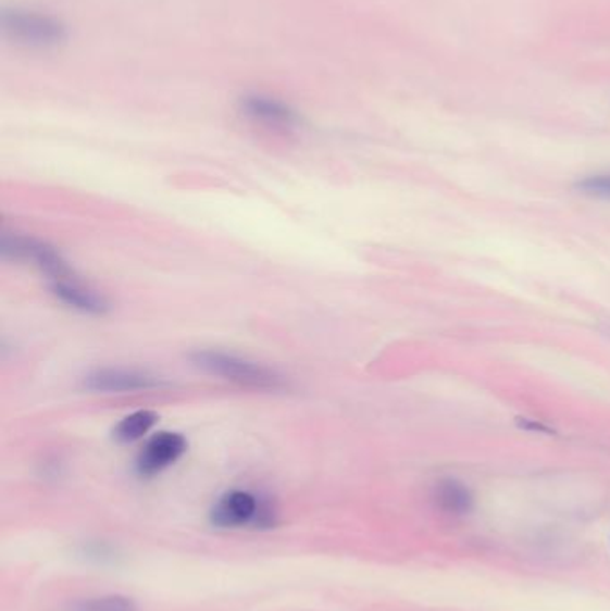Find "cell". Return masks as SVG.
I'll return each mask as SVG.
<instances>
[{"label": "cell", "instance_id": "1", "mask_svg": "<svg viewBox=\"0 0 610 611\" xmlns=\"http://www.w3.org/2000/svg\"><path fill=\"white\" fill-rule=\"evenodd\" d=\"M190 360L204 374L221 377L224 382L235 383L244 388L267 391L285 388V379L276 371L233 352L212 351V349L196 351Z\"/></svg>", "mask_w": 610, "mask_h": 611}, {"label": "cell", "instance_id": "2", "mask_svg": "<svg viewBox=\"0 0 610 611\" xmlns=\"http://www.w3.org/2000/svg\"><path fill=\"white\" fill-rule=\"evenodd\" d=\"M0 24L8 40L29 49H54L69 40V30L60 18L38 11L5 8Z\"/></svg>", "mask_w": 610, "mask_h": 611}, {"label": "cell", "instance_id": "3", "mask_svg": "<svg viewBox=\"0 0 610 611\" xmlns=\"http://www.w3.org/2000/svg\"><path fill=\"white\" fill-rule=\"evenodd\" d=\"M210 521L221 529L274 524V511L267 502L248 490H232L224 494L210 511Z\"/></svg>", "mask_w": 610, "mask_h": 611}, {"label": "cell", "instance_id": "4", "mask_svg": "<svg viewBox=\"0 0 610 611\" xmlns=\"http://www.w3.org/2000/svg\"><path fill=\"white\" fill-rule=\"evenodd\" d=\"M2 252L5 258L29 261L30 265H35L38 271L46 274L49 283L74 276V271L54 247L30 236L27 238V236L4 235Z\"/></svg>", "mask_w": 610, "mask_h": 611}, {"label": "cell", "instance_id": "5", "mask_svg": "<svg viewBox=\"0 0 610 611\" xmlns=\"http://www.w3.org/2000/svg\"><path fill=\"white\" fill-rule=\"evenodd\" d=\"M163 382L151 372L126 369V366H107L97 369L85 377L86 390L97 394H135L162 388Z\"/></svg>", "mask_w": 610, "mask_h": 611}, {"label": "cell", "instance_id": "6", "mask_svg": "<svg viewBox=\"0 0 610 611\" xmlns=\"http://www.w3.org/2000/svg\"><path fill=\"white\" fill-rule=\"evenodd\" d=\"M238 110L249 122L265 129L290 133L301 124L298 111L276 97L248 93L238 101Z\"/></svg>", "mask_w": 610, "mask_h": 611}, {"label": "cell", "instance_id": "7", "mask_svg": "<svg viewBox=\"0 0 610 611\" xmlns=\"http://www.w3.org/2000/svg\"><path fill=\"white\" fill-rule=\"evenodd\" d=\"M188 441L182 433L160 432L147 440L137 458L138 476L152 477L182 460Z\"/></svg>", "mask_w": 610, "mask_h": 611}, {"label": "cell", "instance_id": "8", "mask_svg": "<svg viewBox=\"0 0 610 611\" xmlns=\"http://www.w3.org/2000/svg\"><path fill=\"white\" fill-rule=\"evenodd\" d=\"M51 290L63 304L72 310L86 313V315H104L110 310V302L101 291L91 288L90 285L83 283L79 277H66V279L51 283Z\"/></svg>", "mask_w": 610, "mask_h": 611}, {"label": "cell", "instance_id": "9", "mask_svg": "<svg viewBox=\"0 0 610 611\" xmlns=\"http://www.w3.org/2000/svg\"><path fill=\"white\" fill-rule=\"evenodd\" d=\"M435 502L449 515H464L473 508V496L462 483L444 479L435 488Z\"/></svg>", "mask_w": 610, "mask_h": 611}, {"label": "cell", "instance_id": "10", "mask_svg": "<svg viewBox=\"0 0 610 611\" xmlns=\"http://www.w3.org/2000/svg\"><path fill=\"white\" fill-rule=\"evenodd\" d=\"M158 415L154 411L140 410L132 415L124 416L115 427H113V438L119 444H133L140 440L152 427L157 426Z\"/></svg>", "mask_w": 610, "mask_h": 611}, {"label": "cell", "instance_id": "11", "mask_svg": "<svg viewBox=\"0 0 610 611\" xmlns=\"http://www.w3.org/2000/svg\"><path fill=\"white\" fill-rule=\"evenodd\" d=\"M71 611H138V608L129 597L111 594V596L94 597L77 602Z\"/></svg>", "mask_w": 610, "mask_h": 611}, {"label": "cell", "instance_id": "12", "mask_svg": "<svg viewBox=\"0 0 610 611\" xmlns=\"http://www.w3.org/2000/svg\"><path fill=\"white\" fill-rule=\"evenodd\" d=\"M578 188H581L584 194H589V196L610 199V174L587 177V179L578 183Z\"/></svg>", "mask_w": 610, "mask_h": 611}]
</instances>
